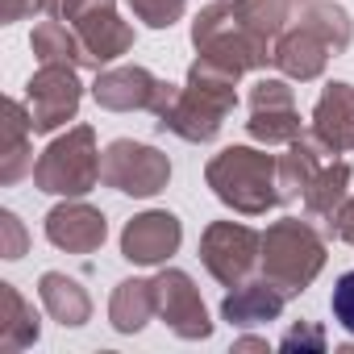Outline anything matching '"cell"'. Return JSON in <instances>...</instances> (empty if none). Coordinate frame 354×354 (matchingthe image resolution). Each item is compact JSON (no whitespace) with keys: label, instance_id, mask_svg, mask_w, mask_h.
<instances>
[{"label":"cell","instance_id":"6da1fadb","mask_svg":"<svg viewBox=\"0 0 354 354\" xmlns=\"http://www.w3.org/2000/svg\"><path fill=\"white\" fill-rule=\"evenodd\" d=\"M238 80L242 75H234L209 59H196L188 67V84L180 88L175 104L158 117V129L184 138V142H196V146L213 142L238 104Z\"/></svg>","mask_w":354,"mask_h":354},{"label":"cell","instance_id":"7a4b0ae2","mask_svg":"<svg viewBox=\"0 0 354 354\" xmlns=\"http://www.w3.org/2000/svg\"><path fill=\"white\" fill-rule=\"evenodd\" d=\"M205 184L213 196L242 213V217H263L267 209L283 205L279 201V158L254 146H225L221 154L209 158L205 167Z\"/></svg>","mask_w":354,"mask_h":354},{"label":"cell","instance_id":"3957f363","mask_svg":"<svg viewBox=\"0 0 354 354\" xmlns=\"http://www.w3.org/2000/svg\"><path fill=\"white\" fill-rule=\"evenodd\" d=\"M192 46L201 59H209L234 75H246V71H259L271 63V38H263L246 26L234 0H217V5L201 9V17L192 21Z\"/></svg>","mask_w":354,"mask_h":354},{"label":"cell","instance_id":"277c9868","mask_svg":"<svg viewBox=\"0 0 354 354\" xmlns=\"http://www.w3.org/2000/svg\"><path fill=\"white\" fill-rule=\"evenodd\" d=\"M259 267L283 296H300L325 267L321 230L313 221H300V217H283V221L267 225Z\"/></svg>","mask_w":354,"mask_h":354},{"label":"cell","instance_id":"5b68a950","mask_svg":"<svg viewBox=\"0 0 354 354\" xmlns=\"http://www.w3.org/2000/svg\"><path fill=\"white\" fill-rule=\"evenodd\" d=\"M100 184V150L92 125H71L34 162V188L46 196H88Z\"/></svg>","mask_w":354,"mask_h":354},{"label":"cell","instance_id":"8992f818","mask_svg":"<svg viewBox=\"0 0 354 354\" xmlns=\"http://www.w3.org/2000/svg\"><path fill=\"white\" fill-rule=\"evenodd\" d=\"M171 180V158L158 146L133 142V138H117L109 142V150L100 154V184L125 192V196H158Z\"/></svg>","mask_w":354,"mask_h":354},{"label":"cell","instance_id":"52a82bcc","mask_svg":"<svg viewBox=\"0 0 354 354\" xmlns=\"http://www.w3.org/2000/svg\"><path fill=\"white\" fill-rule=\"evenodd\" d=\"M259 259H263V234H254L242 221H213L201 234V263L225 288L246 283Z\"/></svg>","mask_w":354,"mask_h":354},{"label":"cell","instance_id":"ba28073f","mask_svg":"<svg viewBox=\"0 0 354 354\" xmlns=\"http://www.w3.org/2000/svg\"><path fill=\"white\" fill-rule=\"evenodd\" d=\"M80 67L67 63H42L30 84H26V109L34 121V133H55L59 125L75 121L80 100H84V84L75 75Z\"/></svg>","mask_w":354,"mask_h":354},{"label":"cell","instance_id":"9c48e42d","mask_svg":"<svg viewBox=\"0 0 354 354\" xmlns=\"http://www.w3.org/2000/svg\"><path fill=\"white\" fill-rule=\"evenodd\" d=\"M150 283H154V313L171 325L175 337H184V342H205V337L213 333L209 308H205V300H201V292H196V283H192L188 271L167 267V271H158Z\"/></svg>","mask_w":354,"mask_h":354},{"label":"cell","instance_id":"30bf717a","mask_svg":"<svg viewBox=\"0 0 354 354\" xmlns=\"http://www.w3.org/2000/svg\"><path fill=\"white\" fill-rule=\"evenodd\" d=\"M184 242V225L167 209H150L138 213L133 221H125L121 230V259H129L133 267H158L167 263Z\"/></svg>","mask_w":354,"mask_h":354},{"label":"cell","instance_id":"8fae6325","mask_svg":"<svg viewBox=\"0 0 354 354\" xmlns=\"http://www.w3.org/2000/svg\"><path fill=\"white\" fill-rule=\"evenodd\" d=\"M104 238H109L104 213L84 205L80 196H67L63 205H55L46 213V242L67 250V254H92L104 246Z\"/></svg>","mask_w":354,"mask_h":354},{"label":"cell","instance_id":"7c38bea8","mask_svg":"<svg viewBox=\"0 0 354 354\" xmlns=\"http://www.w3.org/2000/svg\"><path fill=\"white\" fill-rule=\"evenodd\" d=\"M329 59H333L329 42H325L308 21H292V26L275 38V46H271V63H275L288 80H300V84L321 80L325 67H329Z\"/></svg>","mask_w":354,"mask_h":354},{"label":"cell","instance_id":"4fadbf2b","mask_svg":"<svg viewBox=\"0 0 354 354\" xmlns=\"http://www.w3.org/2000/svg\"><path fill=\"white\" fill-rule=\"evenodd\" d=\"M313 133L325 142L329 154H350L354 150V84H325L317 104H313Z\"/></svg>","mask_w":354,"mask_h":354},{"label":"cell","instance_id":"5bb4252c","mask_svg":"<svg viewBox=\"0 0 354 354\" xmlns=\"http://www.w3.org/2000/svg\"><path fill=\"white\" fill-rule=\"evenodd\" d=\"M158 80L146 67H104L96 71L92 84V100L109 113H133V109H150Z\"/></svg>","mask_w":354,"mask_h":354},{"label":"cell","instance_id":"9a60e30c","mask_svg":"<svg viewBox=\"0 0 354 354\" xmlns=\"http://www.w3.org/2000/svg\"><path fill=\"white\" fill-rule=\"evenodd\" d=\"M5 121H0V184H17L21 175H34V121L21 100H5Z\"/></svg>","mask_w":354,"mask_h":354},{"label":"cell","instance_id":"2e32d148","mask_svg":"<svg viewBox=\"0 0 354 354\" xmlns=\"http://www.w3.org/2000/svg\"><path fill=\"white\" fill-rule=\"evenodd\" d=\"M288 296L263 275V279H246L238 283L225 300H221V321L238 325V329H250V325H267V321H279Z\"/></svg>","mask_w":354,"mask_h":354},{"label":"cell","instance_id":"e0dca14e","mask_svg":"<svg viewBox=\"0 0 354 354\" xmlns=\"http://www.w3.org/2000/svg\"><path fill=\"white\" fill-rule=\"evenodd\" d=\"M71 30L80 34V42H84V50H88V59H92L96 71L109 67V63H117L133 46V30H129V21H121L117 5L113 9H100V13H92L84 21H75Z\"/></svg>","mask_w":354,"mask_h":354},{"label":"cell","instance_id":"ac0fdd59","mask_svg":"<svg viewBox=\"0 0 354 354\" xmlns=\"http://www.w3.org/2000/svg\"><path fill=\"white\" fill-rule=\"evenodd\" d=\"M325 142L308 129L300 133L296 142H288V154H279V201L292 205V201H304L308 184L317 180V171L325 167Z\"/></svg>","mask_w":354,"mask_h":354},{"label":"cell","instance_id":"d6986e66","mask_svg":"<svg viewBox=\"0 0 354 354\" xmlns=\"http://www.w3.org/2000/svg\"><path fill=\"white\" fill-rule=\"evenodd\" d=\"M38 296H42V308L50 313V321H59L63 329H80L92 317V296L84 292L80 279H71L63 271H46L38 279Z\"/></svg>","mask_w":354,"mask_h":354},{"label":"cell","instance_id":"ffe728a7","mask_svg":"<svg viewBox=\"0 0 354 354\" xmlns=\"http://www.w3.org/2000/svg\"><path fill=\"white\" fill-rule=\"evenodd\" d=\"M350 180H354L350 162H325L317 171V180L308 184V192H304V217L321 221L325 230H333V217H337V209L350 196Z\"/></svg>","mask_w":354,"mask_h":354},{"label":"cell","instance_id":"44dd1931","mask_svg":"<svg viewBox=\"0 0 354 354\" xmlns=\"http://www.w3.org/2000/svg\"><path fill=\"white\" fill-rule=\"evenodd\" d=\"M158 317L154 313V283L150 279H121L113 288V300H109V321L117 333H138L146 329V321Z\"/></svg>","mask_w":354,"mask_h":354},{"label":"cell","instance_id":"7402d4cb","mask_svg":"<svg viewBox=\"0 0 354 354\" xmlns=\"http://www.w3.org/2000/svg\"><path fill=\"white\" fill-rule=\"evenodd\" d=\"M42 333L38 325V313L26 304V296L13 288V283H0V350H26L34 346Z\"/></svg>","mask_w":354,"mask_h":354},{"label":"cell","instance_id":"603a6c76","mask_svg":"<svg viewBox=\"0 0 354 354\" xmlns=\"http://www.w3.org/2000/svg\"><path fill=\"white\" fill-rule=\"evenodd\" d=\"M30 46H34V55H38V63H67V67H92V59H88V50H84V42H80V34L67 26V21H42V26H34V38H30Z\"/></svg>","mask_w":354,"mask_h":354},{"label":"cell","instance_id":"cb8c5ba5","mask_svg":"<svg viewBox=\"0 0 354 354\" xmlns=\"http://www.w3.org/2000/svg\"><path fill=\"white\" fill-rule=\"evenodd\" d=\"M300 21H308V26H313V30L329 42V50H333V55L350 50L354 21H350V13H346L342 5H333V0H308L304 13H300Z\"/></svg>","mask_w":354,"mask_h":354},{"label":"cell","instance_id":"d4e9b609","mask_svg":"<svg viewBox=\"0 0 354 354\" xmlns=\"http://www.w3.org/2000/svg\"><path fill=\"white\" fill-rule=\"evenodd\" d=\"M246 129H250V138L263 142V146H288V142H296V138L304 133L296 104H292V109H250Z\"/></svg>","mask_w":354,"mask_h":354},{"label":"cell","instance_id":"484cf974","mask_svg":"<svg viewBox=\"0 0 354 354\" xmlns=\"http://www.w3.org/2000/svg\"><path fill=\"white\" fill-rule=\"evenodd\" d=\"M234 5H238V13L246 17V26H250L254 34L271 38V42L288 30V13L296 9L292 0H234Z\"/></svg>","mask_w":354,"mask_h":354},{"label":"cell","instance_id":"4316f807","mask_svg":"<svg viewBox=\"0 0 354 354\" xmlns=\"http://www.w3.org/2000/svg\"><path fill=\"white\" fill-rule=\"evenodd\" d=\"M129 9L138 21H146L150 30H171L175 21L184 17L188 0H129Z\"/></svg>","mask_w":354,"mask_h":354},{"label":"cell","instance_id":"83f0119b","mask_svg":"<svg viewBox=\"0 0 354 354\" xmlns=\"http://www.w3.org/2000/svg\"><path fill=\"white\" fill-rule=\"evenodd\" d=\"M329 342H325V329L321 325H313V321H296L283 337H279V350H288V354H321Z\"/></svg>","mask_w":354,"mask_h":354},{"label":"cell","instance_id":"f1b7e54d","mask_svg":"<svg viewBox=\"0 0 354 354\" xmlns=\"http://www.w3.org/2000/svg\"><path fill=\"white\" fill-rule=\"evenodd\" d=\"M30 250V234H26V225H21V217L17 213H0V259H21Z\"/></svg>","mask_w":354,"mask_h":354},{"label":"cell","instance_id":"f546056e","mask_svg":"<svg viewBox=\"0 0 354 354\" xmlns=\"http://www.w3.org/2000/svg\"><path fill=\"white\" fill-rule=\"evenodd\" d=\"M296 92L288 88V80H259L250 88V109H292Z\"/></svg>","mask_w":354,"mask_h":354},{"label":"cell","instance_id":"4dcf8cb0","mask_svg":"<svg viewBox=\"0 0 354 354\" xmlns=\"http://www.w3.org/2000/svg\"><path fill=\"white\" fill-rule=\"evenodd\" d=\"M113 5H117V0H50L46 13H50L55 21L75 26V21H84V17H92V13H100V9H113Z\"/></svg>","mask_w":354,"mask_h":354},{"label":"cell","instance_id":"1f68e13d","mask_svg":"<svg viewBox=\"0 0 354 354\" xmlns=\"http://www.w3.org/2000/svg\"><path fill=\"white\" fill-rule=\"evenodd\" d=\"M329 308H333V321H337L346 333H354V271H346V275L333 283Z\"/></svg>","mask_w":354,"mask_h":354},{"label":"cell","instance_id":"d6a6232c","mask_svg":"<svg viewBox=\"0 0 354 354\" xmlns=\"http://www.w3.org/2000/svg\"><path fill=\"white\" fill-rule=\"evenodd\" d=\"M50 5V0H0V21L13 26V21H26L34 13H42Z\"/></svg>","mask_w":354,"mask_h":354},{"label":"cell","instance_id":"836d02e7","mask_svg":"<svg viewBox=\"0 0 354 354\" xmlns=\"http://www.w3.org/2000/svg\"><path fill=\"white\" fill-rule=\"evenodd\" d=\"M333 234H337L342 242L354 246V196H346V205L337 209V217H333Z\"/></svg>","mask_w":354,"mask_h":354},{"label":"cell","instance_id":"e575fe53","mask_svg":"<svg viewBox=\"0 0 354 354\" xmlns=\"http://www.w3.org/2000/svg\"><path fill=\"white\" fill-rule=\"evenodd\" d=\"M238 350H267V342H263V337H242Z\"/></svg>","mask_w":354,"mask_h":354},{"label":"cell","instance_id":"d590c367","mask_svg":"<svg viewBox=\"0 0 354 354\" xmlns=\"http://www.w3.org/2000/svg\"><path fill=\"white\" fill-rule=\"evenodd\" d=\"M292 5H308V0H292Z\"/></svg>","mask_w":354,"mask_h":354}]
</instances>
